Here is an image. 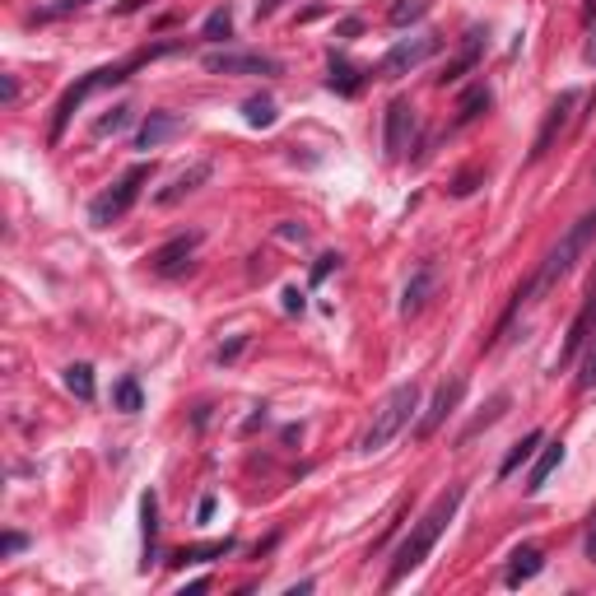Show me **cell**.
Returning <instances> with one entry per match:
<instances>
[{"label": "cell", "mask_w": 596, "mask_h": 596, "mask_svg": "<svg viewBox=\"0 0 596 596\" xmlns=\"http://www.w3.org/2000/svg\"><path fill=\"white\" fill-rule=\"evenodd\" d=\"M201 37H206V43H224V37H233V10L228 5L210 10L206 24H201Z\"/></svg>", "instance_id": "cb8c5ba5"}, {"label": "cell", "mask_w": 596, "mask_h": 596, "mask_svg": "<svg viewBox=\"0 0 596 596\" xmlns=\"http://www.w3.org/2000/svg\"><path fill=\"white\" fill-rule=\"evenodd\" d=\"M540 569H545V554H540L536 545H522V550H512V564L503 569V582H508V587H522V582H531Z\"/></svg>", "instance_id": "e0dca14e"}, {"label": "cell", "mask_w": 596, "mask_h": 596, "mask_svg": "<svg viewBox=\"0 0 596 596\" xmlns=\"http://www.w3.org/2000/svg\"><path fill=\"white\" fill-rule=\"evenodd\" d=\"M591 177H596V173H591Z\"/></svg>", "instance_id": "f6af8a7d"}, {"label": "cell", "mask_w": 596, "mask_h": 596, "mask_svg": "<svg viewBox=\"0 0 596 596\" xmlns=\"http://www.w3.org/2000/svg\"><path fill=\"white\" fill-rule=\"evenodd\" d=\"M508 406H512V396H508V391H499L494 401H490V410H485L480 419H475V424H466V429H461V439H457V443H470L475 433H480V429H490V424H494V419H499V415H503Z\"/></svg>", "instance_id": "484cf974"}, {"label": "cell", "mask_w": 596, "mask_h": 596, "mask_svg": "<svg viewBox=\"0 0 596 596\" xmlns=\"http://www.w3.org/2000/svg\"><path fill=\"white\" fill-rule=\"evenodd\" d=\"M149 173H154V164H136V168H126L122 177H116L107 191H98L94 201H89V224H94V228H112L116 219L136 206V196H140V187L149 182Z\"/></svg>", "instance_id": "277c9868"}, {"label": "cell", "mask_w": 596, "mask_h": 596, "mask_svg": "<svg viewBox=\"0 0 596 596\" xmlns=\"http://www.w3.org/2000/svg\"><path fill=\"white\" fill-rule=\"evenodd\" d=\"M140 518H145V545H154V536H158V503H154V494L140 499Z\"/></svg>", "instance_id": "4dcf8cb0"}, {"label": "cell", "mask_w": 596, "mask_h": 596, "mask_svg": "<svg viewBox=\"0 0 596 596\" xmlns=\"http://www.w3.org/2000/svg\"><path fill=\"white\" fill-rule=\"evenodd\" d=\"M587 560L596 564V508H591V518H587Z\"/></svg>", "instance_id": "f35d334b"}, {"label": "cell", "mask_w": 596, "mask_h": 596, "mask_svg": "<svg viewBox=\"0 0 596 596\" xmlns=\"http://www.w3.org/2000/svg\"><path fill=\"white\" fill-rule=\"evenodd\" d=\"M28 545V536L24 531H5V540H0V560H10V554H19Z\"/></svg>", "instance_id": "e575fe53"}, {"label": "cell", "mask_w": 596, "mask_h": 596, "mask_svg": "<svg viewBox=\"0 0 596 596\" xmlns=\"http://www.w3.org/2000/svg\"><path fill=\"white\" fill-rule=\"evenodd\" d=\"M196 247H201V233H182V237H173V243H164L158 252H149V270L154 275H182L187 261L196 257Z\"/></svg>", "instance_id": "30bf717a"}, {"label": "cell", "mask_w": 596, "mask_h": 596, "mask_svg": "<svg viewBox=\"0 0 596 596\" xmlns=\"http://www.w3.org/2000/svg\"><path fill=\"white\" fill-rule=\"evenodd\" d=\"M461 499H466V490H461V485H448L439 499H433V508H429L424 518L415 522V531H410L401 545H396V554H391V569H387V582H382L387 591H391V587H401V582H406V578H410V573H415V569L429 560V550L439 545V536H443V531H448V522L457 518Z\"/></svg>", "instance_id": "6da1fadb"}, {"label": "cell", "mask_w": 596, "mask_h": 596, "mask_svg": "<svg viewBox=\"0 0 596 596\" xmlns=\"http://www.w3.org/2000/svg\"><path fill=\"white\" fill-rule=\"evenodd\" d=\"M429 15V0H396V5L387 10L391 28H406V24H419Z\"/></svg>", "instance_id": "4316f807"}, {"label": "cell", "mask_w": 596, "mask_h": 596, "mask_svg": "<svg viewBox=\"0 0 596 596\" xmlns=\"http://www.w3.org/2000/svg\"><path fill=\"white\" fill-rule=\"evenodd\" d=\"M98 89V79H94V70L79 79V85H70L66 94H61V103H56V116H52V145H61V136H66V126H70V116H75V107L85 103L89 94Z\"/></svg>", "instance_id": "5bb4252c"}, {"label": "cell", "mask_w": 596, "mask_h": 596, "mask_svg": "<svg viewBox=\"0 0 596 596\" xmlns=\"http://www.w3.org/2000/svg\"><path fill=\"white\" fill-rule=\"evenodd\" d=\"M210 512H215V494L201 499V508H196V522H210Z\"/></svg>", "instance_id": "60d3db41"}, {"label": "cell", "mask_w": 596, "mask_h": 596, "mask_svg": "<svg viewBox=\"0 0 596 596\" xmlns=\"http://www.w3.org/2000/svg\"><path fill=\"white\" fill-rule=\"evenodd\" d=\"M327 85L336 94H359L364 89V70L359 66H349L345 56H331V75H327Z\"/></svg>", "instance_id": "ffe728a7"}, {"label": "cell", "mask_w": 596, "mask_h": 596, "mask_svg": "<svg viewBox=\"0 0 596 596\" xmlns=\"http://www.w3.org/2000/svg\"><path fill=\"white\" fill-rule=\"evenodd\" d=\"M280 10V0H257V19H266V15H275Z\"/></svg>", "instance_id": "b9f144b4"}, {"label": "cell", "mask_w": 596, "mask_h": 596, "mask_svg": "<svg viewBox=\"0 0 596 596\" xmlns=\"http://www.w3.org/2000/svg\"><path fill=\"white\" fill-rule=\"evenodd\" d=\"M280 298H285V312H303V294L298 289H285Z\"/></svg>", "instance_id": "ab89813d"}, {"label": "cell", "mask_w": 596, "mask_h": 596, "mask_svg": "<svg viewBox=\"0 0 596 596\" xmlns=\"http://www.w3.org/2000/svg\"><path fill=\"white\" fill-rule=\"evenodd\" d=\"M233 550H237V540L224 536V540H210V545H187V550H177L173 564H210V560H224V554H233Z\"/></svg>", "instance_id": "d6986e66"}, {"label": "cell", "mask_w": 596, "mask_h": 596, "mask_svg": "<svg viewBox=\"0 0 596 596\" xmlns=\"http://www.w3.org/2000/svg\"><path fill=\"white\" fill-rule=\"evenodd\" d=\"M275 233H280L285 243H308V228H303V224H280Z\"/></svg>", "instance_id": "74e56055"}, {"label": "cell", "mask_w": 596, "mask_h": 596, "mask_svg": "<svg viewBox=\"0 0 596 596\" xmlns=\"http://www.w3.org/2000/svg\"><path fill=\"white\" fill-rule=\"evenodd\" d=\"M359 28H364L359 19H340V37H354V33H359Z\"/></svg>", "instance_id": "7bdbcfd3"}, {"label": "cell", "mask_w": 596, "mask_h": 596, "mask_svg": "<svg viewBox=\"0 0 596 596\" xmlns=\"http://www.w3.org/2000/svg\"><path fill=\"white\" fill-rule=\"evenodd\" d=\"M461 391H466V382L461 378H448L439 391H433V401H429V410L419 415V424H415V439L424 443V439H433V433H439V424L457 410V401H461Z\"/></svg>", "instance_id": "9c48e42d"}, {"label": "cell", "mask_w": 596, "mask_h": 596, "mask_svg": "<svg viewBox=\"0 0 596 596\" xmlns=\"http://www.w3.org/2000/svg\"><path fill=\"white\" fill-rule=\"evenodd\" d=\"M433 289H439V266H433V261H419L415 275L406 280V289H401V317L424 312V303L433 298Z\"/></svg>", "instance_id": "7c38bea8"}, {"label": "cell", "mask_w": 596, "mask_h": 596, "mask_svg": "<svg viewBox=\"0 0 596 596\" xmlns=\"http://www.w3.org/2000/svg\"><path fill=\"white\" fill-rule=\"evenodd\" d=\"M415 140V107L410 98H391L387 103V131H382V145H387V158H401Z\"/></svg>", "instance_id": "ba28073f"}, {"label": "cell", "mask_w": 596, "mask_h": 596, "mask_svg": "<svg viewBox=\"0 0 596 596\" xmlns=\"http://www.w3.org/2000/svg\"><path fill=\"white\" fill-rule=\"evenodd\" d=\"M243 349H247V336H233L228 345H219V349H215V359H219V364H233Z\"/></svg>", "instance_id": "836d02e7"}, {"label": "cell", "mask_w": 596, "mask_h": 596, "mask_svg": "<svg viewBox=\"0 0 596 596\" xmlns=\"http://www.w3.org/2000/svg\"><path fill=\"white\" fill-rule=\"evenodd\" d=\"M560 461H564V443H560V439L540 443V457H536V466H531V475H527V494H540V490L550 485V475L560 470Z\"/></svg>", "instance_id": "ac0fdd59"}, {"label": "cell", "mask_w": 596, "mask_h": 596, "mask_svg": "<svg viewBox=\"0 0 596 596\" xmlns=\"http://www.w3.org/2000/svg\"><path fill=\"white\" fill-rule=\"evenodd\" d=\"M210 173H215V164H191L182 177H173V187H164V191H158L154 201H158V206H177V201H187L191 191H201V187L210 182Z\"/></svg>", "instance_id": "2e32d148"}, {"label": "cell", "mask_w": 596, "mask_h": 596, "mask_svg": "<svg viewBox=\"0 0 596 596\" xmlns=\"http://www.w3.org/2000/svg\"><path fill=\"white\" fill-rule=\"evenodd\" d=\"M591 237H596V210H587V215H582V219H578V224H573V228H569L564 237H560V247H554V252L545 257V266L536 270L531 289H536V294H550V289L560 285L564 275H569V270L578 266V257H582V252L591 247Z\"/></svg>", "instance_id": "3957f363"}, {"label": "cell", "mask_w": 596, "mask_h": 596, "mask_svg": "<svg viewBox=\"0 0 596 596\" xmlns=\"http://www.w3.org/2000/svg\"><path fill=\"white\" fill-rule=\"evenodd\" d=\"M0 103H5V107L19 103V79L15 75H0Z\"/></svg>", "instance_id": "d590c367"}, {"label": "cell", "mask_w": 596, "mask_h": 596, "mask_svg": "<svg viewBox=\"0 0 596 596\" xmlns=\"http://www.w3.org/2000/svg\"><path fill=\"white\" fill-rule=\"evenodd\" d=\"M89 0H52V5L37 15V19H66V15H75V10H85Z\"/></svg>", "instance_id": "d6a6232c"}, {"label": "cell", "mask_w": 596, "mask_h": 596, "mask_svg": "<svg viewBox=\"0 0 596 596\" xmlns=\"http://www.w3.org/2000/svg\"><path fill=\"white\" fill-rule=\"evenodd\" d=\"M415 410H419V387H415V382L391 387V391H387V401L373 410V424H369V433L359 439V452H364V457L382 452V448L396 439V433H401V429L415 419Z\"/></svg>", "instance_id": "7a4b0ae2"}, {"label": "cell", "mask_w": 596, "mask_h": 596, "mask_svg": "<svg viewBox=\"0 0 596 596\" xmlns=\"http://www.w3.org/2000/svg\"><path fill=\"white\" fill-rule=\"evenodd\" d=\"M210 75H280V61L266 52H206Z\"/></svg>", "instance_id": "52a82bcc"}, {"label": "cell", "mask_w": 596, "mask_h": 596, "mask_svg": "<svg viewBox=\"0 0 596 596\" xmlns=\"http://www.w3.org/2000/svg\"><path fill=\"white\" fill-rule=\"evenodd\" d=\"M490 107V89L485 85H475V89H466L461 94V107H457V126H466V122H475V116H480Z\"/></svg>", "instance_id": "d4e9b609"}, {"label": "cell", "mask_w": 596, "mask_h": 596, "mask_svg": "<svg viewBox=\"0 0 596 596\" xmlns=\"http://www.w3.org/2000/svg\"><path fill=\"white\" fill-rule=\"evenodd\" d=\"M540 443H545V433H540V429H531L522 443H512V452H508V457H503V466H499V475H503V480H508V475L518 470V466H527V461L536 457V448H540Z\"/></svg>", "instance_id": "7402d4cb"}, {"label": "cell", "mask_w": 596, "mask_h": 596, "mask_svg": "<svg viewBox=\"0 0 596 596\" xmlns=\"http://www.w3.org/2000/svg\"><path fill=\"white\" fill-rule=\"evenodd\" d=\"M596 336V285H587V298H582V312L573 317V327H569V340L560 349V364H573L578 354L587 349V340Z\"/></svg>", "instance_id": "8fae6325"}, {"label": "cell", "mask_w": 596, "mask_h": 596, "mask_svg": "<svg viewBox=\"0 0 596 596\" xmlns=\"http://www.w3.org/2000/svg\"><path fill=\"white\" fill-rule=\"evenodd\" d=\"M131 116H136L131 103H116L112 112H103L98 122H94V140H107V136H116V131H126V126H131Z\"/></svg>", "instance_id": "603a6c76"}, {"label": "cell", "mask_w": 596, "mask_h": 596, "mask_svg": "<svg viewBox=\"0 0 596 596\" xmlns=\"http://www.w3.org/2000/svg\"><path fill=\"white\" fill-rule=\"evenodd\" d=\"M275 116H280V107H275V98H270V94H252V98L243 103V122H247V126H257V131L275 126Z\"/></svg>", "instance_id": "44dd1931"}, {"label": "cell", "mask_w": 596, "mask_h": 596, "mask_svg": "<svg viewBox=\"0 0 596 596\" xmlns=\"http://www.w3.org/2000/svg\"><path fill=\"white\" fill-rule=\"evenodd\" d=\"M578 387L582 391H591L596 387V336L587 340V349L578 354Z\"/></svg>", "instance_id": "f546056e"}, {"label": "cell", "mask_w": 596, "mask_h": 596, "mask_svg": "<svg viewBox=\"0 0 596 596\" xmlns=\"http://www.w3.org/2000/svg\"><path fill=\"white\" fill-rule=\"evenodd\" d=\"M485 177H490L485 168H466V173H461V177L452 182V196H470V191H475V187H480Z\"/></svg>", "instance_id": "1f68e13d"}, {"label": "cell", "mask_w": 596, "mask_h": 596, "mask_svg": "<svg viewBox=\"0 0 596 596\" xmlns=\"http://www.w3.org/2000/svg\"><path fill=\"white\" fill-rule=\"evenodd\" d=\"M336 266H340V257H322V261L312 266V285H322V280H327V275H331Z\"/></svg>", "instance_id": "8d00e7d4"}, {"label": "cell", "mask_w": 596, "mask_h": 596, "mask_svg": "<svg viewBox=\"0 0 596 596\" xmlns=\"http://www.w3.org/2000/svg\"><path fill=\"white\" fill-rule=\"evenodd\" d=\"M177 131H182V116H177V112H149L131 145H136V149H158L164 140H173Z\"/></svg>", "instance_id": "4fadbf2b"}, {"label": "cell", "mask_w": 596, "mask_h": 596, "mask_svg": "<svg viewBox=\"0 0 596 596\" xmlns=\"http://www.w3.org/2000/svg\"><path fill=\"white\" fill-rule=\"evenodd\" d=\"M66 387L79 396V401H94V391H98V387H94V369H89V364H70V369H66Z\"/></svg>", "instance_id": "83f0119b"}, {"label": "cell", "mask_w": 596, "mask_h": 596, "mask_svg": "<svg viewBox=\"0 0 596 596\" xmlns=\"http://www.w3.org/2000/svg\"><path fill=\"white\" fill-rule=\"evenodd\" d=\"M443 52V37H433V33H419V37H401V43H391L387 56L378 61V75L396 79V75H410L415 66H424L429 56H439Z\"/></svg>", "instance_id": "5b68a950"}, {"label": "cell", "mask_w": 596, "mask_h": 596, "mask_svg": "<svg viewBox=\"0 0 596 596\" xmlns=\"http://www.w3.org/2000/svg\"><path fill=\"white\" fill-rule=\"evenodd\" d=\"M573 107H578V89H564L560 98L550 103L545 122H540V131H536V145H531V164H540V158L554 149V140H560V136L569 131V122H573Z\"/></svg>", "instance_id": "8992f818"}, {"label": "cell", "mask_w": 596, "mask_h": 596, "mask_svg": "<svg viewBox=\"0 0 596 596\" xmlns=\"http://www.w3.org/2000/svg\"><path fill=\"white\" fill-rule=\"evenodd\" d=\"M480 52H485V33H480V28H470V33H466V43H461V52H457V56L448 61V70L439 75V85L448 89V85H457L461 75H470L475 61H480Z\"/></svg>", "instance_id": "9a60e30c"}, {"label": "cell", "mask_w": 596, "mask_h": 596, "mask_svg": "<svg viewBox=\"0 0 596 596\" xmlns=\"http://www.w3.org/2000/svg\"><path fill=\"white\" fill-rule=\"evenodd\" d=\"M587 19H596V0H587Z\"/></svg>", "instance_id": "ee69618b"}, {"label": "cell", "mask_w": 596, "mask_h": 596, "mask_svg": "<svg viewBox=\"0 0 596 596\" xmlns=\"http://www.w3.org/2000/svg\"><path fill=\"white\" fill-rule=\"evenodd\" d=\"M112 401H116V410H126V415H136V410H145V396H140V382H136V378H122V382H116V391H112Z\"/></svg>", "instance_id": "f1b7e54d"}]
</instances>
